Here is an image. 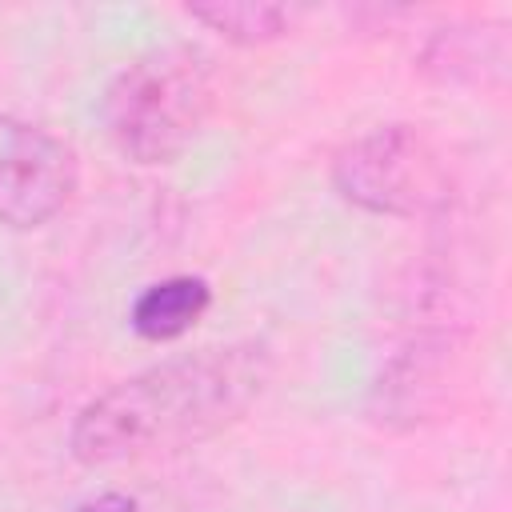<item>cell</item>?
<instances>
[{"label":"cell","instance_id":"1","mask_svg":"<svg viewBox=\"0 0 512 512\" xmlns=\"http://www.w3.org/2000/svg\"><path fill=\"white\" fill-rule=\"evenodd\" d=\"M276 372L264 340L212 344L92 396L72 428L68 452L84 468H108L196 448L236 428L268 392Z\"/></svg>","mask_w":512,"mask_h":512},{"label":"cell","instance_id":"2","mask_svg":"<svg viewBox=\"0 0 512 512\" xmlns=\"http://www.w3.org/2000/svg\"><path fill=\"white\" fill-rule=\"evenodd\" d=\"M216 108V72L192 44H160L128 60L100 100L112 148L144 168L172 164Z\"/></svg>","mask_w":512,"mask_h":512},{"label":"cell","instance_id":"3","mask_svg":"<svg viewBox=\"0 0 512 512\" xmlns=\"http://www.w3.org/2000/svg\"><path fill=\"white\" fill-rule=\"evenodd\" d=\"M328 176L344 204L372 216L416 220L440 216L452 204V172L444 152L424 128L400 120L352 136L332 156Z\"/></svg>","mask_w":512,"mask_h":512},{"label":"cell","instance_id":"4","mask_svg":"<svg viewBox=\"0 0 512 512\" xmlns=\"http://www.w3.org/2000/svg\"><path fill=\"white\" fill-rule=\"evenodd\" d=\"M80 188L72 144L44 124L0 116V228L32 232L56 220Z\"/></svg>","mask_w":512,"mask_h":512},{"label":"cell","instance_id":"5","mask_svg":"<svg viewBox=\"0 0 512 512\" xmlns=\"http://www.w3.org/2000/svg\"><path fill=\"white\" fill-rule=\"evenodd\" d=\"M460 348L464 332L460 328H420L396 348L372 392H368V416L372 424L388 432H412L428 424L440 404L448 400V384L460 372Z\"/></svg>","mask_w":512,"mask_h":512},{"label":"cell","instance_id":"6","mask_svg":"<svg viewBox=\"0 0 512 512\" xmlns=\"http://www.w3.org/2000/svg\"><path fill=\"white\" fill-rule=\"evenodd\" d=\"M416 68L444 88H500L508 76V28L464 20L428 32Z\"/></svg>","mask_w":512,"mask_h":512},{"label":"cell","instance_id":"7","mask_svg":"<svg viewBox=\"0 0 512 512\" xmlns=\"http://www.w3.org/2000/svg\"><path fill=\"white\" fill-rule=\"evenodd\" d=\"M212 308V288L204 276H164L156 284H148L132 308H128V324L140 340L148 344H168L180 340L184 332H192L204 312Z\"/></svg>","mask_w":512,"mask_h":512},{"label":"cell","instance_id":"8","mask_svg":"<svg viewBox=\"0 0 512 512\" xmlns=\"http://www.w3.org/2000/svg\"><path fill=\"white\" fill-rule=\"evenodd\" d=\"M184 12L236 48H260L284 40L300 16L296 8L272 0H192L184 4Z\"/></svg>","mask_w":512,"mask_h":512},{"label":"cell","instance_id":"9","mask_svg":"<svg viewBox=\"0 0 512 512\" xmlns=\"http://www.w3.org/2000/svg\"><path fill=\"white\" fill-rule=\"evenodd\" d=\"M72 512H140V504L128 492H96V496L80 500Z\"/></svg>","mask_w":512,"mask_h":512}]
</instances>
